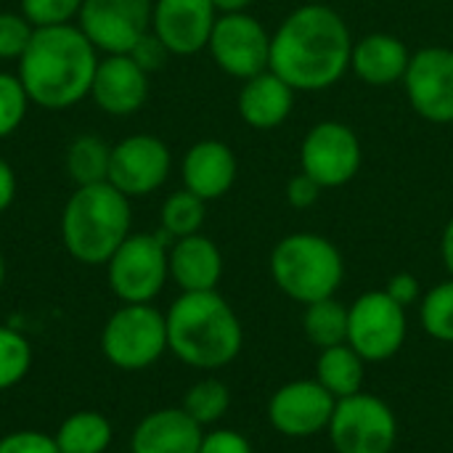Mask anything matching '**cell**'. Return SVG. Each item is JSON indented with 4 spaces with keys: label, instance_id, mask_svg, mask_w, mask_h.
I'll use <instances>...</instances> for the list:
<instances>
[{
    "label": "cell",
    "instance_id": "5bb4252c",
    "mask_svg": "<svg viewBox=\"0 0 453 453\" xmlns=\"http://www.w3.org/2000/svg\"><path fill=\"white\" fill-rule=\"evenodd\" d=\"M154 0H82L77 27L98 53H130L151 29Z\"/></svg>",
    "mask_w": 453,
    "mask_h": 453
},
{
    "label": "cell",
    "instance_id": "7a4b0ae2",
    "mask_svg": "<svg viewBox=\"0 0 453 453\" xmlns=\"http://www.w3.org/2000/svg\"><path fill=\"white\" fill-rule=\"evenodd\" d=\"M98 61V48L77 24L40 27L19 58V80L32 104L61 111L90 96Z\"/></svg>",
    "mask_w": 453,
    "mask_h": 453
},
{
    "label": "cell",
    "instance_id": "d4e9b609",
    "mask_svg": "<svg viewBox=\"0 0 453 453\" xmlns=\"http://www.w3.org/2000/svg\"><path fill=\"white\" fill-rule=\"evenodd\" d=\"M303 308V334L313 348L326 350L348 342V305L337 295Z\"/></svg>",
    "mask_w": 453,
    "mask_h": 453
},
{
    "label": "cell",
    "instance_id": "9c48e42d",
    "mask_svg": "<svg viewBox=\"0 0 453 453\" xmlns=\"http://www.w3.org/2000/svg\"><path fill=\"white\" fill-rule=\"evenodd\" d=\"M326 435L337 453H393L398 417L388 401L364 390L337 401Z\"/></svg>",
    "mask_w": 453,
    "mask_h": 453
},
{
    "label": "cell",
    "instance_id": "e0dca14e",
    "mask_svg": "<svg viewBox=\"0 0 453 453\" xmlns=\"http://www.w3.org/2000/svg\"><path fill=\"white\" fill-rule=\"evenodd\" d=\"M90 98L111 117H130L141 111L149 98V72H143L130 53H106L96 66Z\"/></svg>",
    "mask_w": 453,
    "mask_h": 453
},
{
    "label": "cell",
    "instance_id": "ba28073f",
    "mask_svg": "<svg viewBox=\"0 0 453 453\" xmlns=\"http://www.w3.org/2000/svg\"><path fill=\"white\" fill-rule=\"evenodd\" d=\"M409 337L406 308L385 289L358 295L348 305V345L366 361L382 364L401 353Z\"/></svg>",
    "mask_w": 453,
    "mask_h": 453
},
{
    "label": "cell",
    "instance_id": "4dcf8cb0",
    "mask_svg": "<svg viewBox=\"0 0 453 453\" xmlns=\"http://www.w3.org/2000/svg\"><path fill=\"white\" fill-rule=\"evenodd\" d=\"M29 104V93L19 74L0 72V138H8L21 127Z\"/></svg>",
    "mask_w": 453,
    "mask_h": 453
},
{
    "label": "cell",
    "instance_id": "603a6c76",
    "mask_svg": "<svg viewBox=\"0 0 453 453\" xmlns=\"http://www.w3.org/2000/svg\"><path fill=\"white\" fill-rule=\"evenodd\" d=\"M334 401L350 398L356 393H364L366 382V361L348 345H334L326 350H319L316 358V377H313Z\"/></svg>",
    "mask_w": 453,
    "mask_h": 453
},
{
    "label": "cell",
    "instance_id": "d6986e66",
    "mask_svg": "<svg viewBox=\"0 0 453 453\" xmlns=\"http://www.w3.org/2000/svg\"><path fill=\"white\" fill-rule=\"evenodd\" d=\"M411 61L409 45L390 32H372L353 42L350 72L372 88H390L403 82Z\"/></svg>",
    "mask_w": 453,
    "mask_h": 453
},
{
    "label": "cell",
    "instance_id": "f546056e",
    "mask_svg": "<svg viewBox=\"0 0 453 453\" xmlns=\"http://www.w3.org/2000/svg\"><path fill=\"white\" fill-rule=\"evenodd\" d=\"M32 369V345L29 340L11 329L0 326V393L16 388Z\"/></svg>",
    "mask_w": 453,
    "mask_h": 453
},
{
    "label": "cell",
    "instance_id": "8d00e7d4",
    "mask_svg": "<svg viewBox=\"0 0 453 453\" xmlns=\"http://www.w3.org/2000/svg\"><path fill=\"white\" fill-rule=\"evenodd\" d=\"M284 194H287V202H289L295 210H311V207L321 199L324 188H321L311 175H305V173L300 170L297 175L289 178Z\"/></svg>",
    "mask_w": 453,
    "mask_h": 453
},
{
    "label": "cell",
    "instance_id": "7402d4cb",
    "mask_svg": "<svg viewBox=\"0 0 453 453\" xmlns=\"http://www.w3.org/2000/svg\"><path fill=\"white\" fill-rule=\"evenodd\" d=\"M295 96L297 90L292 85H287L276 72L265 69L242 82L236 109L252 130H276L289 119Z\"/></svg>",
    "mask_w": 453,
    "mask_h": 453
},
{
    "label": "cell",
    "instance_id": "484cf974",
    "mask_svg": "<svg viewBox=\"0 0 453 453\" xmlns=\"http://www.w3.org/2000/svg\"><path fill=\"white\" fill-rule=\"evenodd\" d=\"M109 162H111V146L93 133L77 135L66 146V173L77 186L106 183Z\"/></svg>",
    "mask_w": 453,
    "mask_h": 453
},
{
    "label": "cell",
    "instance_id": "8fae6325",
    "mask_svg": "<svg viewBox=\"0 0 453 453\" xmlns=\"http://www.w3.org/2000/svg\"><path fill=\"white\" fill-rule=\"evenodd\" d=\"M207 50L220 72L236 80H250L271 64V32L252 13H220Z\"/></svg>",
    "mask_w": 453,
    "mask_h": 453
},
{
    "label": "cell",
    "instance_id": "60d3db41",
    "mask_svg": "<svg viewBox=\"0 0 453 453\" xmlns=\"http://www.w3.org/2000/svg\"><path fill=\"white\" fill-rule=\"evenodd\" d=\"M252 3L255 0H212L218 13H242V11H250Z\"/></svg>",
    "mask_w": 453,
    "mask_h": 453
},
{
    "label": "cell",
    "instance_id": "74e56055",
    "mask_svg": "<svg viewBox=\"0 0 453 453\" xmlns=\"http://www.w3.org/2000/svg\"><path fill=\"white\" fill-rule=\"evenodd\" d=\"M385 292H388L398 305H403L406 311H409L414 303H419L422 295H425L419 279H417L414 273H409V271L393 273V276L388 279V284H385Z\"/></svg>",
    "mask_w": 453,
    "mask_h": 453
},
{
    "label": "cell",
    "instance_id": "9a60e30c",
    "mask_svg": "<svg viewBox=\"0 0 453 453\" xmlns=\"http://www.w3.org/2000/svg\"><path fill=\"white\" fill-rule=\"evenodd\" d=\"M337 401L316 380H292L273 390L268 401L271 427L292 441H305L326 433Z\"/></svg>",
    "mask_w": 453,
    "mask_h": 453
},
{
    "label": "cell",
    "instance_id": "5b68a950",
    "mask_svg": "<svg viewBox=\"0 0 453 453\" xmlns=\"http://www.w3.org/2000/svg\"><path fill=\"white\" fill-rule=\"evenodd\" d=\"M268 268L276 289L300 305L334 297L345 281L340 247L316 231H295L279 239L271 250Z\"/></svg>",
    "mask_w": 453,
    "mask_h": 453
},
{
    "label": "cell",
    "instance_id": "d6a6232c",
    "mask_svg": "<svg viewBox=\"0 0 453 453\" xmlns=\"http://www.w3.org/2000/svg\"><path fill=\"white\" fill-rule=\"evenodd\" d=\"M32 35H35V27L29 24L24 13L0 11V58L3 61L21 58L27 45L32 42Z\"/></svg>",
    "mask_w": 453,
    "mask_h": 453
},
{
    "label": "cell",
    "instance_id": "6da1fadb",
    "mask_svg": "<svg viewBox=\"0 0 453 453\" xmlns=\"http://www.w3.org/2000/svg\"><path fill=\"white\" fill-rule=\"evenodd\" d=\"M353 32L340 11L326 3H305L271 35V64L297 93H321L334 88L350 69Z\"/></svg>",
    "mask_w": 453,
    "mask_h": 453
},
{
    "label": "cell",
    "instance_id": "e575fe53",
    "mask_svg": "<svg viewBox=\"0 0 453 453\" xmlns=\"http://www.w3.org/2000/svg\"><path fill=\"white\" fill-rule=\"evenodd\" d=\"M199 453H255L252 443L247 441V435H242L239 430L231 427H215L210 433H204Z\"/></svg>",
    "mask_w": 453,
    "mask_h": 453
},
{
    "label": "cell",
    "instance_id": "52a82bcc",
    "mask_svg": "<svg viewBox=\"0 0 453 453\" xmlns=\"http://www.w3.org/2000/svg\"><path fill=\"white\" fill-rule=\"evenodd\" d=\"M167 234H130L106 263L111 292L122 303H154L170 279Z\"/></svg>",
    "mask_w": 453,
    "mask_h": 453
},
{
    "label": "cell",
    "instance_id": "f1b7e54d",
    "mask_svg": "<svg viewBox=\"0 0 453 453\" xmlns=\"http://www.w3.org/2000/svg\"><path fill=\"white\" fill-rule=\"evenodd\" d=\"M419 324L427 337L453 345V279L435 284L419 300Z\"/></svg>",
    "mask_w": 453,
    "mask_h": 453
},
{
    "label": "cell",
    "instance_id": "4fadbf2b",
    "mask_svg": "<svg viewBox=\"0 0 453 453\" xmlns=\"http://www.w3.org/2000/svg\"><path fill=\"white\" fill-rule=\"evenodd\" d=\"M173 170L167 143L149 133H135L111 146L109 183L127 199L149 196L165 186Z\"/></svg>",
    "mask_w": 453,
    "mask_h": 453
},
{
    "label": "cell",
    "instance_id": "83f0119b",
    "mask_svg": "<svg viewBox=\"0 0 453 453\" xmlns=\"http://www.w3.org/2000/svg\"><path fill=\"white\" fill-rule=\"evenodd\" d=\"M180 409L202 427H212L218 425L228 409H231V390L223 380L218 377H204L199 382H194L186 395H183V403Z\"/></svg>",
    "mask_w": 453,
    "mask_h": 453
},
{
    "label": "cell",
    "instance_id": "7c38bea8",
    "mask_svg": "<svg viewBox=\"0 0 453 453\" xmlns=\"http://www.w3.org/2000/svg\"><path fill=\"white\" fill-rule=\"evenodd\" d=\"M403 90L411 109L433 122L451 125L453 122V48L446 45H425L411 53Z\"/></svg>",
    "mask_w": 453,
    "mask_h": 453
},
{
    "label": "cell",
    "instance_id": "2e32d148",
    "mask_svg": "<svg viewBox=\"0 0 453 453\" xmlns=\"http://www.w3.org/2000/svg\"><path fill=\"white\" fill-rule=\"evenodd\" d=\"M218 16L212 0H154L151 32L170 56H194L207 48Z\"/></svg>",
    "mask_w": 453,
    "mask_h": 453
},
{
    "label": "cell",
    "instance_id": "44dd1931",
    "mask_svg": "<svg viewBox=\"0 0 453 453\" xmlns=\"http://www.w3.org/2000/svg\"><path fill=\"white\" fill-rule=\"evenodd\" d=\"M204 427L196 425L180 406L146 414L130 438L133 453H199Z\"/></svg>",
    "mask_w": 453,
    "mask_h": 453
},
{
    "label": "cell",
    "instance_id": "277c9868",
    "mask_svg": "<svg viewBox=\"0 0 453 453\" xmlns=\"http://www.w3.org/2000/svg\"><path fill=\"white\" fill-rule=\"evenodd\" d=\"M130 199L109 180L77 186L61 212V239L66 252L82 265H106L130 236Z\"/></svg>",
    "mask_w": 453,
    "mask_h": 453
},
{
    "label": "cell",
    "instance_id": "4316f807",
    "mask_svg": "<svg viewBox=\"0 0 453 453\" xmlns=\"http://www.w3.org/2000/svg\"><path fill=\"white\" fill-rule=\"evenodd\" d=\"M204 218H207V202L199 199L196 194H191L188 188H180V191H173L162 202V210H159L162 228L159 231L175 242V239L199 234L204 226Z\"/></svg>",
    "mask_w": 453,
    "mask_h": 453
},
{
    "label": "cell",
    "instance_id": "ffe728a7",
    "mask_svg": "<svg viewBox=\"0 0 453 453\" xmlns=\"http://www.w3.org/2000/svg\"><path fill=\"white\" fill-rule=\"evenodd\" d=\"M167 265L180 292H212L223 279L220 247L202 231L175 239L167 252Z\"/></svg>",
    "mask_w": 453,
    "mask_h": 453
},
{
    "label": "cell",
    "instance_id": "1f68e13d",
    "mask_svg": "<svg viewBox=\"0 0 453 453\" xmlns=\"http://www.w3.org/2000/svg\"><path fill=\"white\" fill-rule=\"evenodd\" d=\"M82 0H21V13L29 19L35 29L72 24L80 16Z\"/></svg>",
    "mask_w": 453,
    "mask_h": 453
},
{
    "label": "cell",
    "instance_id": "3957f363",
    "mask_svg": "<svg viewBox=\"0 0 453 453\" xmlns=\"http://www.w3.org/2000/svg\"><path fill=\"white\" fill-rule=\"evenodd\" d=\"M165 319L167 350L191 369L218 372L234 364L242 353V319L218 289L180 292Z\"/></svg>",
    "mask_w": 453,
    "mask_h": 453
},
{
    "label": "cell",
    "instance_id": "f35d334b",
    "mask_svg": "<svg viewBox=\"0 0 453 453\" xmlns=\"http://www.w3.org/2000/svg\"><path fill=\"white\" fill-rule=\"evenodd\" d=\"M16 199V173L13 167L0 157V212H5Z\"/></svg>",
    "mask_w": 453,
    "mask_h": 453
},
{
    "label": "cell",
    "instance_id": "836d02e7",
    "mask_svg": "<svg viewBox=\"0 0 453 453\" xmlns=\"http://www.w3.org/2000/svg\"><path fill=\"white\" fill-rule=\"evenodd\" d=\"M0 453H61L56 438L40 430H16L0 438Z\"/></svg>",
    "mask_w": 453,
    "mask_h": 453
},
{
    "label": "cell",
    "instance_id": "d590c367",
    "mask_svg": "<svg viewBox=\"0 0 453 453\" xmlns=\"http://www.w3.org/2000/svg\"><path fill=\"white\" fill-rule=\"evenodd\" d=\"M167 56H170V50L162 45V40L149 29L133 48H130V58L143 69V72H157V69H162V64L167 61Z\"/></svg>",
    "mask_w": 453,
    "mask_h": 453
},
{
    "label": "cell",
    "instance_id": "ab89813d",
    "mask_svg": "<svg viewBox=\"0 0 453 453\" xmlns=\"http://www.w3.org/2000/svg\"><path fill=\"white\" fill-rule=\"evenodd\" d=\"M441 260L449 271V276L453 279V215L449 218L443 234H441Z\"/></svg>",
    "mask_w": 453,
    "mask_h": 453
},
{
    "label": "cell",
    "instance_id": "8992f818",
    "mask_svg": "<svg viewBox=\"0 0 453 453\" xmlns=\"http://www.w3.org/2000/svg\"><path fill=\"white\" fill-rule=\"evenodd\" d=\"M104 358L122 372H143L167 353V319L151 303H122L101 332Z\"/></svg>",
    "mask_w": 453,
    "mask_h": 453
},
{
    "label": "cell",
    "instance_id": "ac0fdd59",
    "mask_svg": "<svg viewBox=\"0 0 453 453\" xmlns=\"http://www.w3.org/2000/svg\"><path fill=\"white\" fill-rule=\"evenodd\" d=\"M239 175V162L236 154L228 143L218 138H204L196 141L180 162V178L183 188L196 194L204 202H215L226 196Z\"/></svg>",
    "mask_w": 453,
    "mask_h": 453
},
{
    "label": "cell",
    "instance_id": "cb8c5ba5",
    "mask_svg": "<svg viewBox=\"0 0 453 453\" xmlns=\"http://www.w3.org/2000/svg\"><path fill=\"white\" fill-rule=\"evenodd\" d=\"M53 438L61 453H106L114 441V430L98 411H74L61 422Z\"/></svg>",
    "mask_w": 453,
    "mask_h": 453
},
{
    "label": "cell",
    "instance_id": "b9f144b4",
    "mask_svg": "<svg viewBox=\"0 0 453 453\" xmlns=\"http://www.w3.org/2000/svg\"><path fill=\"white\" fill-rule=\"evenodd\" d=\"M3 284H5V257L0 252V289H3Z\"/></svg>",
    "mask_w": 453,
    "mask_h": 453
},
{
    "label": "cell",
    "instance_id": "30bf717a",
    "mask_svg": "<svg viewBox=\"0 0 453 453\" xmlns=\"http://www.w3.org/2000/svg\"><path fill=\"white\" fill-rule=\"evenodd\" d=\"M364 162L358 133L340 119L316 122L300 143V170L324 191L348 186Z\"/></svg>",
    "mask_w": 453,
    "mask_h": 453
}]
</instances>
